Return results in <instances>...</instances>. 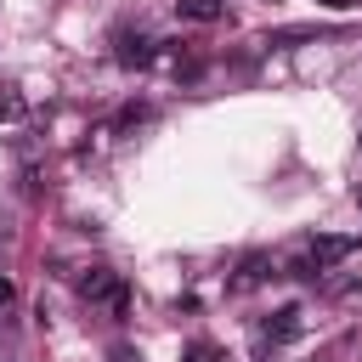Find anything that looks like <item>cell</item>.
Masks as SVG:
<instances>
[{
  "label": "cell",
  "mask_w": 362,
  "mask_h": 362,
  "mask_svg": "<svg viewBox=\"0 0 362 362\" xmlns=\"http://www.w3.org/2000/svg\"><path fill=\"white\" fill-rule=\"evenodd\" d=\"M317 6H328V11H356V0H317Z\"/></svg>",
  "instance_id": "9c48e42d"
},
{
  "label": "cell",
  "mask_w": 362,
  "mask_h": 362,
  "mask_svg": "<svg viewBox=\"0 0 362 362\" xmlns=\"http://www.w3.org/2000/svg\"><path fill=\"white\" fill-rule=\"evenodd\" d=\"M6 305H11V283L0 277V311H6Z\"/></svg>",
  "instance_id": "30bf717a"
},
{
  "label": "cell",
  "mask_w": 362,
  "mask_h": 362,
  "mask_svg": "<svg viewBox=\"0 0 362 362\" xmlns=\"http://www.w3.org/2000/svg\"><path fill=\"white\" fill-rule=\"evenodd\" d=\"M356 209H362V187H356Z\"/></svg>",
  "instance_id": "8fae6325"
},
{
  "label": "cell",
  "mask_w": 362,
  "mask_h": 362,
  "mask_svg": "<svg viewBox=\"0 0 362 362\" xmlns=\"http://www.w3.org/2000/svg\"><path fill=\"white\" fill-rule=\"evenodd\" d=\"M266 277H272V260H266V255H249L232 283H238V288H255V283H266Z\"/></svg>",
  "instance_id": "5b68a950"
},
{
  "label": "cell",
  "mask_w": 362,
  "mask_h": 362,
  "mask_svg": "<svg viewBox=\"0 0 362 362\" xmlns=\"http://www.w3.org/2000/svg\"><path fill=\"white\" fill-rule=\"evenodd\" d=\"M74 283H79V294H85L90 305H102L113 322H124V311H130V288H124V277H119L113 266H85Z\"/></svg>",
  "instance_id": "6da1fadb"
},
{
  "label": "cell",
  "mask_w": 362,
  "mask_h": 362,
  "mask_svg": "<svg viewBox=\"0 0 362 362\" xmlns=\"http://www.w3.org/2000/svg\"><path fill=\"white\" fill-rule=\"evenodd\" d=\"M158 45H164V40H153V34L136 28V23H119V28H113V57H119V68H153V62H158Z\"/></svg>",
  "instance_id": "7a4b0ae2"
},
{
  "label": "cell",
  "mask_w": 362,
  "mask_h": 362,
  "mask_svg": "<svg viewBox=\"0 0 362 362\" xmlns=\"http://www.w3.org/2000/svg\"><path fill=\"white\" fill-rule=\"evenodd\" d=\"M141 119H147V102H130V107H119L113 130H130V124H141Z\"/></svg>",
  "instance_id": "52a82bcc"
},
{
  "label": "cell",
  "mask_w": 362,
  "mask_h": 362,
  "mask_svg": "<svg viewBox=\"0 0 362 362\" xmlns=\"http://www.w3.org/2000/svg\"><path fill=\"white\" fill-rule=\"evenodd\" d=\"M266 334H272V339H294V334H300V311H294V305H283V311L266 322Z\"/></svg>",
  "instance_id": "8992f818"
},
{
  "label": "cell",
  "mask_w": 362,
  "mask_h": 362,
  "mask_svg": "<svg viewBox=\"0 0 362 362\" xmlns=\"http://www.w3.org/2000/svg\"><path fill=\"white\" fill-rule=\"evenodd\" d=\"M351 249H362V232H351V238H334V232H317V238L305 243V255H311V260H317L322 272H328V266H339V260H345Z\"/></svg>",
  "instance_id": "3957f363"
},
{
  "label": "cell",
  "mask_w": 362,
  "mask_h": 362,
  "mask_svg": "<svg viewBox=\"0 0 362 362\" xmlns=\"http://www.w3.org/2000/svg\"><path fill=\"white\" fill-rule=\"evenodd\" d=\"M175 17L181 23H221L226 17V0H175Z\"/></svg>",
  "instance_id": "277c9868"
},
{
  "label": "cell",
  "mask_w": 362,
  "mask_h": 362,
  "mask_svg": "<svg viewBox=\"0 0 362 362\" xmlns=\"http://www.w3.org/2000/svg\"><path fill=\"white\" fill-rule=\"evenodd\" d=\"M0 119H6V124H11V119H23V96H17V90H6V96H0Z\"/></svg>",
  "instance_id": "ba28073f"
}]
</instances>
